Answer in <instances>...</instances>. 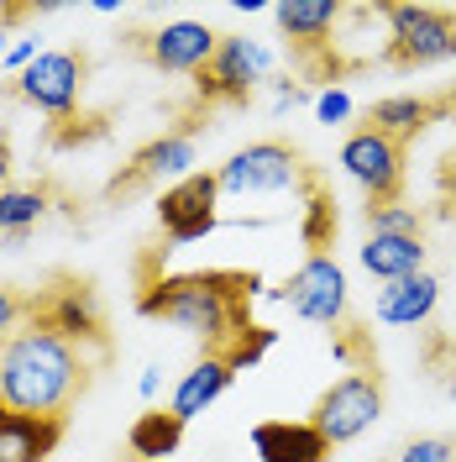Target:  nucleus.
Wrapping results in <instances>:
<instances>
[{
    "label": "nucleus",
    "mask_w": 456,
    "mask_h": 462,
    "mask_svg": "<svg viewBox=\"0 0 456 462\" xmlns=\"http://www.w3.org/2000/svg\"><path fill=\"white\" fill-rule=\"evenodd\" d=\"M22 326H27V294L11 289V284H0V342L16 337Z\"/></svg>",
    "instance_id": "obj_29"
},
{
    "label": "nucleus",
    "mask_w": 456,
    "mask_h": 462,
    "mask_svg": "<svg viewBox=\"0 0 456 462\" xmlns=\"http://www.w3.org/2000/svg\"><path fill=\"white\" fill-rule=\"evenodd\" d=\"M63 441V420H37V415H0V462H48Z\"/></svg>",
    "instance_id": "obj_18"
},
{
    "label": "nucleus",
    "mask_w": 456,
    "mask_h": 462,
    "mask_svg": "<svg viewBox=\"0 0 456 462\" xmlns=\"http://www.w3.org/2000/svg\"><path fill=\"white\" fill-rule=\"evenodd\" d=\"M85 74H89L85 48H58V53H37L5 89H11L16 100H27V106H37V111H48L58 121V116L79 111Z\"/></svg>",
    "instance_id": "obj_9"
},
{
    "label": "nucleus",
    "mask_w": 456,
    "mask_h": 462,
    "mask_svg": "<svg viewBox=\"0 0 456 462\" xmlns=\"http://www.w3.org/2000/svg\"><path fill=\"white\" fill-rule=\"evenodd\" d=\"M388 16V48L383 63L388 69H430L456 58V11L446 5H378Z\"/></svg>",
    "instance_id": "obj_4"
},
{
    "label": "nucleus",
    "mask_w": 456,
    "mask_h": 462,
    "mask_svg": "<svg viewBox=\"0 0 456 462\" xmlns=\"http://www.w3.org/2000/svg\"><path fill=\"white\" fill-rule=\"evenodd\" d=\"M368 226L372 231H388V236H420V210L415 205H378L368 210Z\"/></svg>",
    "instance_id": "obj_27"
},
{
    "label": "nucleus",
    "mask_w": 456,
    "mask_h": 462,
    "mask_svg": "<svg viewBox=\"0 0 456 462\" xmlns=\"http://www.w3.org/2000/svg\"><path fill=\"white\" fill-rule=\"evenodd\" d=\"M27 326H42V331H53L63 342H74L79 352L85 346H95L100 357L111 352L105 316H100V294L79 273H53L37 294H27Z\"/></svg>",
    "instance_id": "obj_3"
},
{
    "label": "nucleus",
    "mask_w": 456,
    "mask_h": 462,
    "mask_svg": "<svg viewBox=\"0 0 456 462\" xmlns=\"http://www.w3.org/2000/svg\"><path fill=\"white\" fill-rule=\"evenodd\" d=\"M11 173H16V158H11V137L0 132V189H11Z\"/></svg>",
    "instance_id": "obj_32"
},
{
    "label": "nucleus",
    "mask_w": 456,
    "mask_h": 462,
    "mask_svg": "<svg viewBox=\"0 0 456 462\" xmlns=\"http://www.w3.org/2000/svg\"><path fill=\"white\" fill-rule=\"evenodd\" d=\"M273 337H278V331H273V326H247V331H236V337H231L226 346H221V352H215V357H221V363H226L231 374H242V368H252V363H262V357H268V346H273Z\"/></svg>",
    "instance_id": "obj_24"
},
{
    "label": "nucleus",
    "mask_w": 456,
    "mask_h": 462,
    "mask_svg": "<svg viewBox=\"0 0 456 462\" xmlns=\"http://www.w3.org/2000/svg\"><path fill=\"white\" fill-rule=\"evenodd\" d=\"M184 426H189V420H178L173 410H142V415L132 420V431H126V452L137 462H163V457L178 452Z\"/></svg>",
    "instance_id": "obj_21"
},
{
    "label": "nucleus",
    "mask_w": 456,
    "mask_h": 462,
    "mask_svg": "<svg viewBox=\"0 0 456 462\" xmlns=\"http://www.w3.org/2000/svg\"><path fill=\"white\" fill-rule=\"evenodd\" d=\"M0 48H5V27H0Z\"/></svg>",
    "instance_id": "obj_35"
},
{
    "label": "nucleus",
    "mask_w": 456,
    "mask_h": 462,
    "mask_svg": "<svg viewBox=\"0 0 456 462\" xmlns=\"http://www.w3.org/2000/svg\"><path fill=\"white\" fill-rule=\"evenodd\" d=\"M95 363L74 342H63L42 326H22L0 342V400L16 415L68 420V410L85 400Z\"/></svg>",
    "instance_id": "obj_2"
},
{
    "label": "nucleus",
    "mask_w": 456,
    "mask_h": 462,
    "mask_svg": "<svg viewBox=\"0 0 456 462\" xmlns=\"http://www.w3.org/2000/svg\"><path fill=\"white\" fill-rule=\"evenodd\" d=\"M105 132H111V121L105 116H85V111L48 121V143L53 147H85V143H100Z\"/></svg>",
    "instance_id": "obj_25"
},
{
    "label": "nucleus",
    "mask_w": 456,
    "mask_h": 462,
    "mask_svg": "<svg viewBox=\"0 0 456 462\" xmlns=\"http://www.w3.org/2000/svg\"><path fill=\"white\" fill-rule=\"evenodd\" d=\"M252 447L262 462H325L331 441L310 420H262L252 426Z\"/></svg>",
    "instance_id": "obj_16"
},
{
    "label": "nucleus",
    "mask_w": 456,
    "mask_h": 462,
    "mask_svg": "<svg viewBox=\"0 0 456 462\" xmlns=\"http://www.w3.org/2000/svg\"><path fill=\"white\" fill-rule=\"evenodd\" d=\"M315 111H320L325 126H342L346 116H351V100H346V89H325V95L315 100Z\"/></svg>",
    "instance_id": "obj_30"
},
{
    "label": "nucleus",
    "mask_w": 456,
    "mask_h": 462,
    "mask_svg": "<svg viewBox=\"0 0 456 462\" xmlns=\"http://www.w3.org/2000/svg\"><path fill=\"white\" fill-rule=\"evenodd\" d=\"M446 106H451V116H456V89H446Z\"/></svg>",
    "instance_id": "obj_34"
},
{
    "label": "nucleus",
    "mask_w": 456,
    "mask_h": 462,
    "mask_svg": "<svg viewBox=\"0 0 456 462\" xmlns=\"http://www.w3.org/2000/svg\"><path fill=\"white\" fill-rule=\"evenodd\" d=\"M126 462H137V457H126Z\"/></svg>",
    "instance_id": "obj_37"
},
{
    "label": "nucleus",
    "mask_w": 456,
    "mask_h": 462,
    "mask_svg": "<svg viewBox=\"0 0 456 462\" xmlns=\"http://www.w3.org/2000/svg\"><path fill=\"white\" fill-rule=\"evenodd\" d=\"M5 410H11V404H5V400H0V415H5Z\"/></svg>",
    "instance_id": "obj_36"
},
{
    "label": "nucleus",
    "mask_w": 456,
    "mask_h": 462,
    "mask_svg": "<svg viewBox=\"0 0 456 462\" xmlns=\"http://www.w3.org/2000/svg\"><path fill=\"white\" fill-rule=\"evenodd\" d=\"M53 210V184H22V189H0V236L5 247H22L27 231Z\"/></svg>",
    "instance_id": "obj_22"
},
{
    "label": "nucleus",
    "mask_w": 456,
    "mask_h": 462,
    "mask_svg": "<svg viewBox=\"0 0 456 462\" xmlns=\"http://www.w3.org/2000/svg\"><path fill=\"white\" fill-rule=\"evenodd\" d=\"M257 79H268V53H262L257 42H247V37H226V32H221L215 58L195 74V111H210V106H247Z\"/></svg>",
    "instance_id": "obj_8"
},
{
    "label": "nucleus",
    "mask_w": 456,
    "mask_h": 462,
    "mask_svg": "<svg viewBox=\"0 0 456 462\" xmlns=\"http://www.w3.org/2000/svg\"><path fill=\"white\" fill-rule=\"evenodd\" d=\"M273 16H278V32H284L288 53H294V63L305 74H325V69L336 74V53H331V42H336L331 32L342 22L336 0H288Z\"/></svg>",
    "instance_id": "obj_12"
},
{
    "label": "nucleus",
    "mask_w": 456,
    "mask_h": 462,
    "mask_svg": "<svg viewBox=\"0 0 456 462\" xmlns=\"http://www.w3.org/2000/svg\"><path fill=\"white\" fill-rule=\"evenodd\" d=\"M215 200H221V184H215V173H189V179H178L173 189L158 195V226L169 236L173 247H184V242H200L215 231Z\"/></svg>",
    "instance_id": "obj_14"
},
{
    "label": "nucleus",
    "mask_w": 456,
    "mask_h": 462,
    "mask_svg": "<svg viewBox=\"0 0 456 462\" xmlns=\"http://www.w3.org/2000/svg\"><path fill=\"white\" fill-rule=\"evenodd\" d=\"M378 415H383V374H346L315 400L310 426L325 436L331 452H336L346 441H357Z\"/></svg>",
    "instance_id": "obj_6"
},
{
    "label": "nucleus",
    "mask_w": 456,
    "mask_h": 462,
    "mask_svg": "<svg viewBox=\"0 0 456 462\" xmlns=\"http://www.w3.org/2000/svg\"><path fill=\"white\" fill-rule=\"evenodd\" d=\"M126 48L163 74H200L221 48V32H210L205 22H173L163 32H126Z\"/></svg>",
    "instance_id": "obj_13"
},
{
    "label": "nucleus",
    "mask_w": 456,
    "mask_h": 462,
    "mask_svg": "<svg viewBox=\"0 0 456 462\" xmlns=\"http://www.w3.org/2000/svg\"><path fill=\"white\" fill-rule=\"evenodd\" d=\"M231 378H236V374H231V368L221 363V357H200V363H195L189 374L178 378V389H173L169 410L178 415V420H195L200 410H210V404H215L221 394H226V389H231Z\"/></svg>",
    "instance_id": "obj_20"
},
{
    "label": "nucleus",
    "mask_w": 456,
    "mask_h": 462,
    "mask_svg": "<svg viewBox=\"0 0 456 462\" xmlns=\"http://www.w3.org/2000/svg\"><path fill=\"white\" fill-rule=\"evenodd\" d=\"M336 357H342V363H351V374H378L372 337L362 331V326H351V320H342V326H336Z\"/></svg>",
    "instance_id": "obj_26"
},
{
    "label": "nucleus",
    "mask_w": 456,
    "mask_h": 462,
    "mask_svg": "<svg viewBox=\"0 0 456 462\" xmlns=\"http://www.w3.org/2000/svg\"><path fill=\"white\" fill-rule=\"evenodd\" d=\"M299 236H305V247L315 253H325L331 242H336V195L325 189V179L310 173L305 179V221H299Z\"/></svg>",
    "instance_id": "obj_23"
},
{
    "label": "nucleus",
    "mask_w": 456,
    "mask_h": 462,
    "mask_svg": "<svg viewBox=\"0 0 456 462\" xmlns=\"http://www.w3.org/2000/svg\"><path fill=\"white\" fill-rule=\"evenodd\" d=\"M32 58H37V48H32V42H16V48H11V53L0 58V63H5V69H16V74H22V69H27Z\"/></svg>",
    "instance_id": "obj_31"
},
{
    "label": "nucleus",
    "mask_w": 456,
    "mask_h": 462,
    "mask_svg": "<svg viewBox=\"0 0 456 462\" xmlns=\"http://www.w3.org/2000/svg\"><path fill=\"white\" fill-rule=\"evenodd\" d=\"M142 394H147V400L158 394V368H147V374H142Z\"/></svg>",
    "instance_id": "obj_33"
},
{
    "label": "nucleus",
    "mask_w": 456,
    "mask_h": 462,
    "mask_svg": "<svg viewBox=\"0 0 456 462\" xmlns=\"http://www.w3.org/2000/svg\"><path fill=\"white\" fill-rule=\"evenodd\" d=\"M342 169L362 184L368 210L399 205V195H404V147L394 143V137H383V132H372L368 121H357L342 143Z\"/></svg>",
    "instance_id": "obj_10"
},
{
    "label": "nucleus",
    "mask_w": 456,
    "mask_h": 462,
    "mask_svg": "<svg viewBox=\"0 0 456 462\" xmlns=\"http://www.w3.org/2000/svg\"><path fill=\"white\" fill-rule=\"evenodd\" d=\"M273 300H284L294 316H305V320H315V326H331V331H336V326L346 320V273L336 268L331 253H315V258H305L284 284L273 289Z\"/></svg>",
    "instance_id": "obj_11"
},
{
    "label": "nucleus",
    "mask_w": 456,
    "mask_h": 462,
    "mask_svg": "<svg viewBox=\"0 0 456 462\" xmlns=\"http://www.w3.org/2000/svg\"><path fill=\"white\" fill-rule=\"evenodd\" d=\"M441 116H451L446 95H388V100H372L362 121H368L372 132L394 137L399 147H409L415 137H425L430 121H441Z\"/></svg>",
    "instance_id": "obj_15"
},
{
    "label": "nucleus",
    "mask_w": 456,
    "mask_h": 462,
    "mask_svg": "<svg viewBox=\"0 0 456 462\" xmlns=\"http://www.w3.org/2000/svg\"><path fill=\"white\" fill-rule=\"evenodd\" d=\"M399 462H456V441H446V436H415L399 452Z\"/></svg>",
    "instance_id": "obj_28"
},
{
    "label": "nucleus",
    "mask_w": 456,
    "mask_h": 462,
    "mask_svg": "<svg viewBox=\"0 0 456 462\" xmlns=\"http://www.w3.org/2000/svg\"><path fill=\"white\" fill-rule=\"evenodd\" d=\"M310 163H305V152L294 143H252L242 147L231 163H221L215 173V184H221V195H273V189H305V179H310Z\"/></svg>",
    "instance_id": "obj_5"
},
{
    "label": "nucleus",
    "mask_w": 456,
    "mask_h": 462,
    "mask_svg": "<svg viewBox=\"0 0 456 462\" xmlns=\"http://www.w3.org/2000/svg\"><path fill=\"white\" fill-rule=\"evenodd\" d=\"M362 268L372 279L394 284V279H409L425 268V242L420 236H388V231H372L368 247H362Z\"/></svg>",
    "instance_id": "obj_19"
},
{
    "label": "nucleus",
    "mask_w": 456,
    "mask_h": 462,
    "mask_svg": "<svg viewBox=\"0 0 456 462\" xmlns=\"http://www.w3.org/2000/svg\"><path fill=\"white\" fill-rule=\"evenodd\" d=\"M262 289L257 273L242 268H200V273H163L142 284L137 310L147 320H169L178 331L200 337L205 357H215L221 346L252 326V294Z\"/></svg>",
    "instance_id": "obj_1"
},
{
    "label": "nucleus",
    "mask_w": 456,
    "mask_h": 462,
    "mask_svg": "<svg viewBox=\"0 0 456 462\" xmlns=\"http://www.w3.org/2000/svg\"><path fill=\"white\" fill-rule=\"evenodd\" d=\"M195 132H200V116H184L173 132H163V137H152L147 147H137L132 163H121V173L105 184V200H132V195L152 189L169 173L173 179H189V169H195Z\"/></svg>",
    "instance_id": "obj_7"
},
{
    "label": "nucleus",
    "mask_w": 456,
    "mask_h": 462,
    "mask_svg": "<svg viewBox=\"0 0 456 462\" xmlns=\"http://www.w3.org/2000/svg\"><path fill=\"white\" fill-rule=\"evenodd\" d=\"M435 300H441V284H435V273H409V279H394V284L378 289V305H372V316L383 320V326H425L435 316Z\"/></svg>",
    "instance_id": "obj_17"
}]
</instances>
